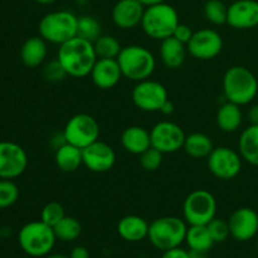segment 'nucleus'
Masks as SVG:
<instances>
[{
	"label": "nucleus",
	"instance_id": "nucleus-7",
	"mask_svg": "<svg viewBox=\"0 0 258 258\" xmlns=\"http://www.w3.org/2000/svg\"><path fill=\"white\" fill-rule=\"evenodd\" d=\"M179 23V15L175 8L166 3H160L145 8L141 27L148 37L155 40H164L173 35Z\"/></svg>",
	"mask_w": 258,
	"mask_h": 258
},
{
	"label": "nucleus",
	"instance_id": "nucleus-21",
	"mask_svg": "<svg viewBox=\"0 0 258 258\" xmlns=\"http://www.w3.org/2000/svg\"><path fill=\"white\" fill-rule=\"evenodd\" d=\"M121 144L127 153L141 155L144 151L151 148L150 131L143 126H128L121 135Z\"/></svg>",
	"mask_w": 258,
	"mask_h": 258
},
{
	"label": "nucleus",
	"instance_id": "nucleus-28",
	"mask_svg": "<svg viewBox=\"0 0 258 258\" xmlns=\"http://www.w3.org/2000/svg\"><path fill=\"white\" fill-rule=\"evenodd\" d=\"M185 243L193 251L209 252L214 241L207 226H189L185 236Z\"/></svg>",
	"mask_w": 258,
	"mask_h": 258
},
{
	"label": "nucleus",
	"instance_id": "nucleus-12",
	"mask_svg": "<svg viewBox=\"0 0 258 258\" xmlns=\"http://www.w3.org/2000/svg\"><path fill=\"white\" fill-rule=\"evenodd\" d=\"M185 138L183 128L171 121H160L150 130L151 146L163 154L176 153L183 149Z\"/></svg>",
	"mask_w": 258,
	"mask_h": 258
},
{
	"label": "nucleus",
	"instance_id": "nucleus-41",
	"mask_svg": "<svg viewBox=\"0 0 258 258\" xmlns=\"http://www.w3.org/2000/svg\"><path fill=\"white\" fill-rule=\"evenodd\" d=\"M247 118H248L249 125H258V105H253L249 107Z\"/></svg>",
	"mask_w": 258,
	"mask_h": 258
},
{
	"label": "nucleus",
	"instance_id": "nucleus-19",
	"mask_svg": "<svg viewBox=\"0 0 258 258\" xmlns=\"http://www.w3.org/2000/svg\"><path fill=\"white\" fill-rule=\"evenodd\" d=\"M144 12L145 7L139 0H118L112 8V20L120 29H133L141 24Z\"/></svg>",
	"mask_w": 258,
	"mask_h": 258
},
{
	"label": "nucleus",
	"instance_id": "nucleus-25",
	"mask_svg": "<svg viewBox=\"0 0 258 258\" xmlns=\"http://www.w3.org/2000/svg\"><path fill=\"white\" fill-rule=\"evenodd\" d=\"M217 125L224 133H234L238 130L243 121L241 106L227 101L217 111Z\"/></svg>",
	"mask_w": 258,
	"mask_h": 258
},
{
	"label": "nucleus",
	"instance_id": "nucleus-5",
	"mask_svg": "<svg viewBox=\"0 0 258 258\" xmlns=\"http://www.w3.org/2000/svg\"><path fill=\"white\" fill-rule=\"evenodd\" d=\"M78 17L70 10H55L40 19L39 35L52 44H63L77 37Z\"/></svg>",
	"mask_w": 258,
	"mask_h": 258
},
{
	"label": "nucleus",
	"instance_id": "nucleus-35",
	"mask_svg": "<svg viewBox=\"0 0 258 258\" xmlns=\"http://www.w3.org/2000/svg\"><path fill=\"white\" fill-rule=\"evenodd\" d=\"M163 155L161 151L156 150L155 148H149L148 150L144 151L140 156V165L143 166L144 170L146 171H155L160 168L163 164Z\"/></svg>",
	"mask_w": 258,
	"mask_h": 258
},
{
	"label": "nucleus",
	"instance_id": "nucleus-15",
	"mask_svg": "<svg viewBox=\"0 0 258 258\" xmlns=\"http://www.w3.org/2000/svg\"><path fill=\"white\" fill-rule=\"evenodd\" d=\"M83 165L93 173H106L115 165L116 154L112 146L103 141H95L82 149Z\"/></svg>",
	"mask_w": 258,
	"mask_h": 258
},
{
	"label": "nucleus",
	"instance_id": "nucleus-42",
	"mask_svg": "<svg viewBox=\"0 0 258 258\" xmlns=\"http://www.w3.org/2000/svg\"><path fill=\"white\" fill-rule=\"evenodd\" d=\"M174 110H175V108H174V103L171 102L170 100H168L165 103H164L163 107L160 108V112L163 113V115L169 116V115H173Z\"/></svg>",
	"mask_w": 258,
	"mask_h": 258
},
{
	"label": "nucleus",
	"instance_id": "nucleus-43",
	"mask_svg": "<svg viewBox=\"0 0 258 258\" xmlns=\"http://www.w3.org/2000/svg\"><path fill=\"white\" fill-rule=\"evenodd\" d=\"M207 253H208V252L193 251V249H189V256H190V258H207Z\"/></svg>",
	"mask_w": 258,
	"mask_h": 258
},
{
	"label": "nucleus",
	"instance_id": "nucleus-38",
	"mask_svg": "<svg viewBox=\"0 0 258 258\" xmlns=\"http://www.w3.org/2000/svg\"><path fill=\"white\" fill-rule=\"evenodd\" d=\"M193 34L194 32L190 29V27H188L186 24H181V23H179V25L175 28V30H174L171 37H174L175 39H178L179 42L184 43V44L186 45L189 40H190V38L193 37Z\"/></svg>",
	"mask_w": 258,
	"mask_h": 258
},
{
	"label": "nucleus",
	"instance_id": "nucleus-24",
	"mask_svg": "<svg viewBox=\"0 0 258 258\" xmlns=\"http://www.w3.org/2000/svg\"><path fill=\"white\" fill-rule=\"evenodd\" d=\"M54 161L57 168L64 173H73L83 165L82 149L68 143H63L55 150Z\"/></svg>",
	"mask_w": 258,
	"mask_h": 258
},
{
	"label": "nucleus",
	"instance_id": "nucleus-20",
	"mask_svg": "<svg viewBox=\"0 0 258 258\" xmlns=\"http://www.w3.org/2000/svg\"><path fill=\"white\" fill-rule=\"evenodd\" d=\"M150 224L140 216H125L118 221L117 233L126 242H140L148 238Z\"/></svg>",
	"mask_w": 258,
	"mask_h": 258
},
{
	"label": "nucleus",
	"instance_id": "nucleus-30",
	"mask_svg": "<svg viewBox=\"0 0 258 258\" xmlns=\"http://www.w3.org/2000/svg\"><path fill=\"white\" fill-rule=\"evenodd\" d=\"M93 47L97 58H117L122 49L117 38L106 34H101L93 42Z\"/></svg>",
	"mask_w": 258,
	"mask_h": 258
},
{
	"label": "nucleus",
	"instance_id": "nucleus-4",
	"mask_svg": "<svg viewBox=\"0 0 258 258\" xmlns=\"http://www.w3.org/2000/svg\"><path fill=\"white\" fill-rule=\"evenodd\" d=\"M116 59L123 77L135 82L150 78L156 67L154 54L143 45L133 44L122 47Z\"/></svg>",
	"mask_w": 258,
	"mask_h": 258
},
{
	"label": "nucleus",
	"instance_id": "nucleus-3",
	"mask_svg": "<svg viewBox=\"0 0 258 258\" xmlns=\"http://www.w3.org/2000/svg\"><path fill=\"white\" fill-rule=\"evenodd\" d=\"M57 237L53 227L42 221L29 222L20 228L18 243L22 251L30 257H45L52 252Z\"/></svg>",
	"mask_w": 258,
	"mask_h": 258
},
{
	"label": "nucleus",
	"instance_id": "nucleus-10",
	"mask_svg": "<svg viewBox=\"0 0 258 258\" xmlns=\"http://www.w3.org/2000/svg\"><path fill=\"white\" fill-rule=\"evenodd\" d=\"M131 98L134 105L145 112L160 111L164 103L169 100L165 86L149 78L136 83L131 92Z\"/></svg>",
	"mask_w": 258,
	"mask_h": 258
},
{
	"label": "nucleus",
	"instance_id": "nucleus-45",
	"mask_svg": "<svg viewBox=\"0 0 258 258\" xmlns=\"http://www.w3.org/2000/svg\"><path fill=\"white\" fill-rule=\"evenodd\" d=\"M45 258H70V256H66V254L62 253H49Z\"/></svg>",
	"mask_w": 258,
	"mask_h": 258
},
{
	"label": "nucleus",
	"instance_id": "nucleus-33",
	"mask_svg": "<svg viewBox=\"0 0 258 258\" xmlns=\"http://www.w3.org/2000/svg\"><path fill=\"white\" fill-rule=\"evenodd\" d=\"M19 198V188L9 179H0V209L14 206Z\"/></svg>",
	"mask_w": 258,
	"mask_h": 258
},
{
	"label": "nucleus",
	"instance_id": "nucleus-36",
	"mask_svg": "<svg viewBox=\"0 0 258 258\" xmlns=\"http://www.w3.org/2000/svg\"><path fill=\"white\" fill-rule=\"evenodd\" d=\"M207 228H208L214 243H221V242H224L229 236H231L228 222L222 221V219H218V218L212 219V221L207 224Z\"/></svg>",
	"mask_w": 258,
	"mask_h": 258
},
{
	"label": "nucleus",
	"instance_id": "nucleus-29",
	"mask_svg": "<svg viewBox=\"0 0 258 258\" xmlns=\"http://www.w3.org/2000/svg\"><path fill=\"white\" fill-rule=\"evenodd\" d=\"M54 233L57 239L62 242H73L82 233V226L75 217L66 216L62 221L58 222L54 227Z\"/></svg>",
	"mask_w": 258,
	"mask_h": 258
},
{
	"label": "nucleus",
	"instance_id": "nucleus-17",
	"mask_svg": "<svg viewBox=\"0 0 258 258\" xmlns=\"http://www.w3.org/2000/svg\"><path fill=\"white\" fill-rule=\"evenodd\" d=\"M227 24L238 30L258 25V0H236L228 7Z\"/></svg>",
	"mask_w": 258,
	"mask_h": 258
},
{
	"label": "nucleus",
	"instance_id": "nucleus-2",
	"mask_svg": "<svg viewBox=\"0 0 258 258\" xmlns=\"http://www.w3.org/2000/svg\"><path fill=\"white\" fill-rule=\"evenodd\" d=\"M223 92L229 102L238 106L249 105L258 93L256 76L243 66L228 68L223 77Z\"/></svg>",
	"mask_w": 258,
	"mask_h": 258
},
{
	"label": "nucleus",
	"instance_id": "nucleus-44",
	"mask_svg": "<svg viewBox=\"0 0 258 258\" xmlns=\"http://www.w3.org/2000/svg\"><path fill=\"white\" fill-rule=\"evenodd\" d=\"M141 4L144 5L145 8L151 7V5H156V4H160V3H165L166 0H139Z\"/></svg>",
	"mask_w": 258,
	"mask_h": 258
},
{
	"label": "nucleus",
	"instance_id": "nucleus-11",
	"mask_svg": "<svg viewBox=\"0 0 258 258\" xmlns=\"http://www.w3.org/2000/svg\"><path fill=\"white\" fill-rule=\"evenodd\" d=\"M207 160H208L209 171L216 178L222 179V180H231L241 173V154L227 146L214 148Z\"/></svg>",
	"mask_w": 258,
	"mask_h": 258
},
{
	"label": "nucleus",
	"instance_id": "nucleus-31",
	"mask_svg": "<svg viewBox=\"0 0 258 258\" xmlns=\"http://www.w3.org/2000/svg\"><path fill=\"white\" fill-rule=\"evenodd\" d=\"M77 35L90 42H95L101 35V24L96 18L91 15H82L78 17Z\"/></svg>",
	"mask_w": 258,
	"mask_h": 258
},
{
	"label": "nucleus",
	"instance_id": "nucleus-6",
	"mask_svg": "<svg viewBox=\"0 0 258 258\" xmlns=\"http://www.w3.org/2000/svg\"><path fill=\"white\" fill-rule=\"evenodd\" d=\"M186 231V222L179 217H160L149 226L148 239L156 249L164 252L179 247L185 242Z\"/></svg>",
	"mask_w": 258,
	"mask_h": 258
},
{
	"label": "nucleus",
	"instance_id": "nucleus-39",
	"mask_svg": "<svg viewBox=\"0 0 258 258\" xmlns=\"http://www.w3.org/2000/svg\"><path fill=\"white\" fill-rule=\"evenodd\" d=\"M161 258H190V256H189V251H186V249L181 248V247L179 246L175 247V248L164 251Z\"/></svg>",
	"mask_w": 258,
	"mask_h": 258
},
{
	"label": "nucleus",
	"instance_id": "nucleus-22",
	"mask_svg": "<svg viewBox=\"0 0 258 258\" xmlns=\"http://www.w3.org/2000/svg\"><path fill=\"white\" fill-rule=\"evenodd\" d=\"M47 42L42 37H30L20 48V59L28 68H37L44 63L47 58Z\"/></svg>",
	"mask_w": 258,
	"mask_h": 258
},
{
	"label": "nucleus",
	"instance_id": "nucleus-14",
	"mask_svg": "<svg viewBox=\"0 0 258 258\" xmlns=\"http://www.w3.org/2000/svg\"><path fill=\"white\" fill-rule=\"evenodd\" d=\"M223 49V39L217 30L201 29L194 32L193 37L186 44V50L191 57L201 60H209L216 58Z\"/></svg>",
	"mask_w": 258,
	"mask_h": 258
},
{
	"label": "nucleus",
	"instance_id": "nucleus-40",
	"mask_svg": "<svg viewBox=\"0 0 258 258\" xmlns=\"http://www.w3.org/2000/svg\"><path fill=\"white\" fill-rule=\"evenodd\" d=\"M70 258H90V252L86 247L77 246L71 251Z\"/></svg>",
	"mask_w": 258,
	"mask_h": 258
},
{
	"label": "nucleus",
	"instance_id": "nucleus-18",
	"mask_svg": "<svg viewBox=\"0 0 258 258\" xmlns=\"http://www.w3.org/2000/svg\"><path fill=\"white\" fill-rule=\"evenodd\" d=\"M90 76L93 85L100 90L113 88L123 77L116 58H97Z\"/></svg>",
	"mask_w": 258,
	"mask_h": 258
},
{
	"label": "nucleus",
	"instance_id": "nucleus-16",
	"mask_svg": "<svg viewBox=\"0 0 258 258\" xmlns=\"http://www.w3.org/2000/svg\"><path fill=\"white\" fill-rule=\"evenodd\" d=\"M231 236L236 241L247 242L258 233V214L248 207L236 209L228 219Z\"/></svg>",
	"mask_w": 258,
	"mask_h": 258
},
{
	"label": "nucleus",
	"instance_id": "nucleus-23",
	"mask_svg": "<svg viewBox=\"0 0 258 258\" xmlns=\"http://www.w3.org/2000/svg\"><path fill=\"white\" fill-rule=\"evenodd\" d=\"M159 54H160V59L165 67L170 68V70H176V68L181 67L185 60L186 45L179 42L174 37H169L161 40Z\"/></svg>",
	"mask_w": 258,
	"mask_h": 258
},
{
	"label": "nucleus",
	"instance_id": "nucleus-9",
	"mask_svg": "<svg viewBox=\"0 0 258 258\" xmlns=\"http://www.w3.org/2000/svg\"><path fill=\"white\" fill-rule=\"evenodd\" d=\"M100 138V125L93 116L88 113H77L67 121L63 130L64 143L75 145L80 149L98 140Z\"/></svg>",
	"mask_w": 258,
	"mask_h": 258
},
{
	"label": "nucleus",
	"instance_id": "nucleus-32",
	"mask_svg": "<svg viewBox=\"0 0 258 258\" xmlns=\"http://www.w3.org/2000/svg\"><path fill=\"white\" fill-rule=\"evenodd\" d=\"M204 15L212 24L223 25L227 23L228 7L221 0H208L204 5Z\"/></svg>",
	"mask_w": 258,
	"mask_h": 258
},
{
	"label": "nucleus",
	"instance_id": "nucleus-27",
	"mask_svg": "<svg viewBox=\"0 0 258 258\" xmlns=\"http://www.w3.org/2000/svg\"><path fill=\"white\" fill-rule=\"evenodd\" d=\"M183 149L190 158L203 159L208 158L214 146L208 135L203 133H193L185 138Z\"/></svg>",
	"mask_w": 258,
	"mask_h": 258
},
{
	"label": "nucleus",
	"instance_id": "nucleus-48",
	"mask_svg": "<svg viewBox=\"0 0 258 258\" xmlns=\"http://www.w3.org/2000/svg\"><path fill=\"white\" fill-rule=\"evenodd\" d=\"M257 252H258V241H257Z\"/></svg>",
	"mask_w": 258,
	"mask_h": 258
},
{
	"label": "nucleus",
	"instance_id": "nucleus-34",
	"mask_svg": "<svg viewBox=\"0 0 258 258\" xmlns=\"http://www.w3.org/2000/svg\"><path fill=\"white\" fill-rule=\"evenodd\" d=\"M66 217L64 208L58 202H49L43 207L40 212V221L50 227H54L59 221H62Z\"/></svg>",
	"mask_w": 258,
	"mask_h": 258
},
{
	"label": "nucleus",
	"instance_id": "nucleus-1",
	"mask_svg": "<svg viewBox=\"0 0 258 258\" xmlns=\"http://www.w3.org/2000/svg\"><path fill=\"white\" fill-rule=\"evenodd\" d=\"M57 59L59 60L68 76L82 78L90 76L97 60V54L92 42L77 35L59 45Z\"/></svg>",
	"mask_w": 258,
	"mask_h": 258
},
{
	"label": "nucleus",
	"instance_id": "nucleus-37",
	"mask_svg": "<svg viewBox=\"0 0 258 258\" xmlns=\"http://www.w3.org/2000/svg\"><path fill=\"white\" fill-rule=\"evenodd\" d=\"M67 76V72L58 59L50 60L43 68V77L49 82H59V81L64 80Z\"/></svg>",
	"mask_w": 258,
	"mask_h": 258
},
{
	"label": "nucleus",
	"instance_id": "nucleus-13",
	"mask_svg": "<svg viewBox=\"0 0 258 258\" xmlns=\"http://www.w3.org/2000/svg\"><path fill=\"white\" fill-rule=\"evenodd\" d=\"M28 166V155L24 149L13 141H0V179L18 178Z\"/></svg>",
	"mask_w": 258,
	"mask_h": 258
},
{
	"label": "nucleus",
	"instance_id": "nucleus-47",
	"mask_svg": "<svg viewBox=\"0 0 258 258\" xmlns=\"http://www.w3.org/2000/svg\"><path fill=\"white\" fill-rule=\"evenodd\" d=\"M0 238H2V231H0Z\"/></svg>",
	"mask_w": 258,
	"mask_h": 258
},
{
	"label": "nucleus",
	"instance_id": "nucleus-26",
	"mask_svg": "<svg viewBox=\"0 0 258 258\" xmlns=\"http://www.w3.org/2000/svg\"><path fill=\"white\" fill-rule=\"evenodd\" d=\"M242 159L253 166H258V125H249L242 131L238 140Z\"/></svg>",
	"mask_w": 258,
	"mask_h": 258
},
{
	"label": "nucleus",
	"instance_id": "nucleus-8",
	"mask_svg": "<svg viewBox=\"0 0 258 258\" xmlns=\"http://www.w3.org/2000/svg\"><path fill=\"white\" fill-rule=\"evenodd\" d=\"M217 201L211 191L197 189L188 194L183 204L184 221L189 226H207L216 218Z\"/></svg>",
	"mask_w": 258,
	"mask_h": 258
},
{
	"label": "nucleus",
	"instance_id": "nucleus-46",
	"mask_svg": "<svg viewBox=\"0 0 258 258\" xmlns=\"http://www.w3.org/2000/svg\"><path fill=\"white\" fill-rule=\"evenodd\" d=\"M37 2L38 4H42V5H50L55 2V0H34Z\"/></svg>",
	"mask_w": 258,
	"mask_h": 258
}]
</instances>
